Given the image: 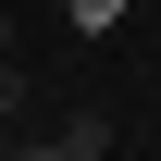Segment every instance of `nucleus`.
I'll return each mask as SVG.
<instances>
[{"mask_svg": "<svg viewBox=\"0 0 161 161\" xmlns=\"http://www.w3.org/2000/svg\"><path fill=\"white\" fill-rule=\"evenodd\" d=\"M62 161H112V112H75V124H50Z\"/></svg>", "mask_w": 161, "mask_h": 161, "instance_id": "f257e3e1", "label": "nucleus"}, {"mask_svg": "<svg viewBox=\"0 0 161 161\" xmlns=\"http://www.w3.org/2000/svg\"><path fill=\"white\" fill-rule=\"evenodd\" d=\"M0 62H13V13H0Z\"/></svg>", "mask_w": 161, "mask_h": 161, "instance_id": "f03ea898", "label": "nucleus"}]
</instances>
